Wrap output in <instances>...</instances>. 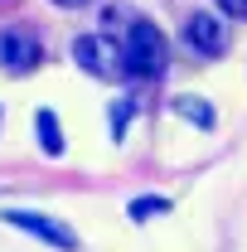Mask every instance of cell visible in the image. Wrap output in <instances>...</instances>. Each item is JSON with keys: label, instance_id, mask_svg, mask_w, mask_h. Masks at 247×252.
I'll return each instance as SVG.
<instances>
[{"label": "cell", "instance_id": "obj_1", "mask_svg": "<svg viewBox=\"0 0 247 252\" xmlns=\"http://www.w3.org/2000/svg\"><path fill=\"white\" fill-rule=\"evenodd\" d=\"M165 59H170V44H165V34L146 25V20H136L131 34H126V73H136V78H160L165 73Z\"/></svg>", "mask_w": 247, "mask_h": 252}, {"label": "cell", "instance_id": "obj_2", "mask_svg": "<svg viewBox=\"0 0 247 252\" xmlns=\"http://www.w3.org/2000/svg\"><path fill=\"white\" fill-rule=\"evenodd\" d=\"M73 59L83 63V73H93L102 83H112V78L126 73V49H117L112 34H83V39L73 44Z\"/></svg>", "mask_w": 247, "mask_h": 252}, {"label": "cell", "instance_id": "obj_3", "mask_svg": "<svg viewBox=\"0 0 247 252\" xmlns=\"http://www.w3.org/2000/svg\"><path fill=\"white\" fill-rule=\"evenodd\" d=\"M0 219H5V223H15V228H25V233H34V238H39V243H49V248L78 252V233H73L68 223L49 219V214H30V209H5Z\"/></svg>", "mask_w": 247, "mask_h": 252}, {"label": "cell", "instance_id": "obj_4", "mask_svg": "<svg viewBox=\"0 0 247 252\" xmlns=\"http://www.w3.org/2000/svg\"><path fill=\"white\" fill-rule=\"evenodd\" d=\"M185 39H189V49H199V54H223L228 49V25L218 20V15H209V10H199V15H189V25H185Z\"/></svg>", "mask_w": 247, "mask_h": 252}, {"label": "cell", "instance_id": "obj_5", "mask_svg": "<svg viewBox=\"0 0 247 252\" xmlns=\"http://www.w3.org/2000/svg\"><path fill=\"white\" fill-rule=\"evenodd\" d=\"M39 59H44V49H39V39H34V34H25V30L0 34V63H5V68H15V73H30Z\"/></svg>", "mask_w": 247, "mask_h": 252}, {"label": "cell", "instance_id": "obj_6", "mask_svg": "<svg viewBox=\"0 0 247 252\" xmlns=\"http://www.w3.org/2000/svg\"><path fill=\"white\" fill-rule=\"evenodd\" d=\"M34 136H39V146H44V156H63V126L59 117L44 107V112H34Z\"/></svg>", "mask_w": 247, "mask_h": 252}, {"label": "cell", "instance_id": "obj_7", "mask_svg": "<svg viewBox=\"0 0 247 252\" xmlns=\"http://www.w3.org/2000/svg\"><path fill=\"white\" fill-rule=\"evenodd\" d=\"M175 112L185 117V122H194V126H214V107L204 102V97H175Z\"/></svg>", "mask_w": 247, "mask_h": 252}, {"label": "cell", "instance_id": "obj_8", "mask_svg": "<svg viewBox=\"0 0 247 252\" xmlns=\"http://www.w3.org/2000/svg\"><path fill=\"white\" fill-rule=\"evenodd\" d=\"M136 223L155 219V214H170V199H160V194H146V199H131V209H126Z\"/></svg>", "mask_w": 247, "mask_h": 252}, {"label": "cell", "instance_id": "obj_9", "mask_svg": "<svg viewBox=\"0 0 247 252\" xmlns=\"http://www.w3.org/2000/svg\"><path fill=\"white\" fill-rule=\"evenodd\" d=\"M131 107H136L131 97H122V102L112 107V136H122V131H126V122H131Z\"/></svg>", "mask_w": 247, "mask_h": 252}, {"label": "cell", "instance_id": "obj_10", "mask_svg": "<svg viewBox=\"0 0 247 252\" xmlns=\"http://www.w3.org/2000/svg\"><path fill=\"white\" fill-rule=\"evenodd\" d=\"M223 5V15H238V20H247V0H218Z\"/></svg>", "mask_w": 247, "mask_h": 252}, {"label": "cell", "instance_id": "obj_11", "mask_svg": "<svg viewBox=\"0 0 247 252\" xmlns=\"http://www.w3.org/2000/svg\"><path fill=\"white\" fill-rule=\"evenodd\" d=\"M59 10H83V5H93V0H54Z\"/></svg>", "mask_w": 247, "mask_h": 252}]
</instances>
